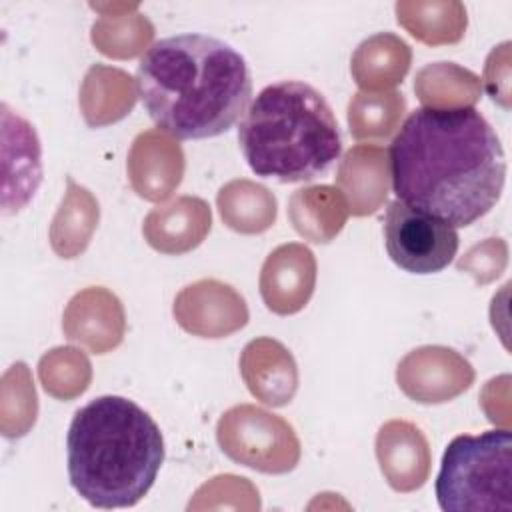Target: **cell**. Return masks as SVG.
<instances>
[{"label": "cell", "instance_id": "1", "mask_svg": "<svg viewBox=\"0 0 512 512\" xmlns=\"http://www.w3.org/2000/svg\"><path fill=\"white\" fill-rule=\"evenodd\" d=\"M388 166L396 200L452 228L486 216L502 196L506 156L476 108H418L398 128Z\"/></svg>", "mask_w": 512, "mask_h": 512}, {"label": "cell", "instance_id": "6", "mask_svg": "<svg viewBox=\"0 0 512 512\" xmlns=\"http://www.w3.org/2000/svg\"><path fill=\"white\" fill-rule=\"evenodd\" d=\"M222 452L252 470L286 474L300 462V440L282 418L254 404H238L226 410L216 426Z\"/></svg>", "mask_w": 512, "mask_h": 512}, {"label": "cell", "instance_id": "5", "mask_svg": "<svg viewBox=\"0 0 512 512\" xmlns=\"http://www.w3.org/2000/svg\"><path fill=\"white\" fill-rule=\"evenodd\" d=\"M444 512L512 510V434L508 428L456 436L444 450L436 478Z\"/></svg>", "mask_w": 512, "mask_h": 512}, {"label": "cell", "instance_id": "7", "mask_svg": "<svg viewBox=\"0 0 512 512\" xmlns=\"http://www.w3.org/2000/svg\"><path fill=\"white\" fill-rule=\"evenodd\" d=\"M382 232L392 262L410 274L440 272L458 252L456 228L400 200L388 204Z\"/></svg>", "mask_w": 512, "mask_h": 512}, {"label": "cell", "instance_id": "16", "mask_svg": "<svg viewBox=\"0 0 512 512\" xmlns=\"http://www.w3.org/2000/svg\"><path fill=\"white\" fill-rule=\"evenodd\" d=\"M4 120V212H18L28 204L42 180L40 142L34 128L2 106Z\"/></svg>", "mask_w": 512, "mask_h": 512}, {"label": "cell", "instance_id": "9", "mask_svg": "<svg viewBox=\"0 0 512 512\" xmlns=\"http://www.w3.org/2000/svg\"><path fill=\"white\" fill-rule=\"evenodd\" d=\"M172 314L180 328L200 338H224L248 324V306L230 284L204 278L174 298Z\"/></svg>", "mask_w": 512, "mask_h": 512}, {"label": "cell", "instance_id": "8", "mask_svg": "<svg viewBox=\"0 0 512 512\" xmlns=\"http://www.w3.org/2000/svg\"><path fill=\"white\" fill-rule=\"evenodd\" d=\"M472 364L452 348L422 346L408 352L398 368L400 390L420 404H442L460 396L474 384Z\"/></svg>", "mask_w": 512, "mask_h": 512}, {"label": "cell", "instance_id": "28", "mask_svg": "<svg viewBox=\"0 0 512 512\" xmlns=\"http://www.w3.org/2000/svg\"><path fill=\"white\" fill-rule=\"evenodd\" d=\"M508 262V248L502 238H488L468 250L466 256L458 260V270L474 276L476 282L486 284L502 274Z\"/></svg>", "mask_w": 512, "mask_h": 512}, {"label": "cell", "instance_id": "13", "mask_svg": "<svg viewBox=\"0 0 512 512\" xmlns=\"http://www.w3.org/2000/svg\"><path fill=\"white\" fill-rule=\"evenodd\" d=\"M240 374L250 394L268 406H286L298 390V366L290 350L268 336L250 340L240 354Z\"/></svg>", "mask_w": 512, "mask_h": 512}, {"label": "cell", "instance_id": "14", "mask_svg": "<svg viewBox=\"0 0 512 512\" xmlns=\"http://www.w3.org/2000/svg\"><path fill=\"white\" fill-rule=\"evenodd\" d=\"M376 458L386 482L396 492L418 490L428 480V440L412 422L390 420L382 424L376 436Z\"/></svg>", "mask_w": 512, "mask_h": 512}, {"label": "cell", "instance_id": "12", "mask_svg": "<svg viewBox=\"0 0 512 512\" xmlns=\"http://www.w3.org/2000/svg\"><path fill=\"white\" fill-rule=\"evenodd\" d=\"M126 168L130 186L140 198L162 202L182 182L184 152L170 134L162 130H144L130 146Z\"/></svg>", "mask_w": 512, "mask_h": 512}, {"label": "cell", "instance_id": "21", "mask_svg": "<svg viewBox=\"0 0 512 512\" xmlns=\"http://www.w3.org/2000/svg\"><path fill=\"white\" fill-rule=\"evenodd\" d=\"M66 194L54 214L50 226V244L60 258H76L82 254L98 226V200L90 190L66 180Z\"/></svg>", "mask_w": 512, "mask_h": 512}, {"label": "cell", "instance_id": "11", "mask_svg": "<svg viewBox=\"0 0 512 512\" xmlns=\"http://www.w3.org/2000/svg\"><path fill=\"white\" fill-rule=\"evenodd\" d=\"M62 330L68 340L92 354L114 350L126 332V316L116 294L102 286L80 290L62 314Z\"/></svg>", "mask_w": 512, "mask_h": 512}, {"label": "cell", "instance_id": "29", "mask_svg": "<svg viewBox=\"0 0 512 512\" xmlns=\"http://www.w3.org/2000/svg\"><path fill=\"white\" fill-rule=\"evenodd\" d=\"M508 42H504L502 46L494 48L486 60V70H484V86L488 88L492 82L498 80V90H500V106L508 108L510 106V90H508V84H510V58H508Z\"/></svg>", "mask_w": 512, "mask_h": 512}, {"label": "cell", "instance_id": "25", "mask_svg": "<svg viewBox=\"0 0 512 512\" xmlns=\"http://www.w3.org/2000/svg\"><path fill=\"white\" fill-rule=\"evenodd\" d=\"M406 112L400 92H358L348 104V126L356 140L388 138Z\"/></svg>", "mask_w": 512, "mask_h": 512}, {"label": "cell", "instance_id": "2", "mask_svg": "<svg viewBox=\"0 0 512 512\" xmlns=\"http://www.w3.org/2000/svg\"><path fill=\"white\" fill-rule=\"evenodd\" d=\"M136 84L158 130L180 140L228 132L252 98L244 56L206 34H178L154 42L138 64Z\"/></svg>", "mask_w": 512, "mask_h": 512}, {"label": "cell", "instance_id": "17", "mask_svg": "<svg viewBox=\"0 0 512 512\" xmlns=\"http://www.w3.org/2000/svg\"><path fill=\"white\" fill-rule=\"evenodd\" d=\"M388 184L390 166L382 146L356 144L344 154L338 166L336 186L342 192L350 214H374L388 198Z\"/></svg>", "mask_w": 512, "mask_h": 512}, {"label": "cell", "instance_id": "24", "mask_svg": "<svg viewBox=\"0 0 512 512\" xmlns=\"http://www.w3.org/2000/svg\"><path fill=\"white\" fill-rule=\"evenodd\" d=\"M414 92L426 108H474L482 86L474 72L454 62H436L416 74Z\"/></svg>", "mask_w": 512, "mask_h": 512}, {"label": "cell", "instance_id": "27", "mask_svg": "<svg viewBox=\"0 0 512 512\" xmlns=\"http://www.w3.org/2000/svg\"><path fill=\"white\" fill-rule=\"evenodd\" d=\"M38 376L44 390L60 400L80 396L92 378L88 358L70 346H60L42 356Z\"/></svg>", "mask_w": 512, "mask_h": 512}, {"label": "cell", "instance_id": "26", "mask_svg": "<svg viewBox=\"0 0 512 512\" xmlns=\"http://www.w3.org/2000/svg\"><path fill=\"white\" fill-rule=\"evenodd\" d=\"M154 28L142 14H104L92 26L94 46L112 58H134L152 40Z\"/></svg>", "mask_w": 512, "mask_h": 512}, {"label": "cell", "instance_id": "3", "mask_svg": "<svg viewBox=\"0 0 512 512\" xmlns=\"http://www.w3.org/2000/svg\"><path fill=\"white\" fill-rule=\"evenodd\" d=\"M66 448L72 488L108 510L138 504L164 462L158 424L124 396H100L76 410Z\"/></svg>", "mask_w": 512, "mask_h": 512}, {"label": "cell", "instance_id": "20", "mask_svg": "<svg viewBox=\"0 0 512 512\" xmlns=\"http://www.w3.org/2000/svg\"><path fill=\"white\" fill-rule=\"evenodd\" d=\"M136 104V86L120 68L94 64L80 86V110L88 126L100 128L122 120Z\"/></svg>", "mask_w": 512, "mask_h": 512}, {"label": "cell", "instance_id": "15", "mask_svg": "<svg viewBox=\"0 0 512 512\" xmlns=\"http://www.w3.org/2000/svg\"><path fill=\"white\" fill-rule=\"evenodd\" d=\"M212 228V212L198 196H178L156 206L142 224L146 242L162 254H186L200 246Z\"/></svg>", "mask_w": 512, "mask_h": 512}, {"label": "cell", "instance_id": "23", "mask_svg": "<svg viewBox=\"0 0 512 512\" xmlns=\"http://www.w3.org/2000/svg\"><path fill=\"white\" fill-rule=\"evenodd\" d=\"M396 20L428 46L462 40L468 18L462 2H396Z\"/></svg>", "mask_w": 512, "mask_h": 512}, {"label": "cell", "instance_id": "22", "mask_svg": "<svg viewBox=\"0 0 512 512\" xmlns=\"http://www.w3.org/2000/svg\"><path fill=\"white\" fill-rule=\"evenodd\" d=\"M218 212L228 228L240 234L266 232L276 220L274 194L252 180H232L216 196Z\"/></svg>", "mask_w": 512, "mask_h": 512}, {"label": "cell", "instance_id": "19", "mask_svg": "<svg viewBox=\"0 0 512 512\" xmlns=\"http://www.w3.org/2000/svg\"><path fill=\"white\" fill-rule=\"evenodd\" d=\"M348 214L342 192L326 184L300 188L288 200V218L294 230L314 244L334 240L344 228Z\"/></svg>", "mask_w": 512, "mask_h": 512}, {"label": "cell", "instance_id": "10", "mask_svg": "<svg viewBox=\"0 0 512 512\" xmlns=\"http://www.w3.org/2000/svg\"><path fill=\"white\" fill-rule=\"evenodd\" d=\"M316 286V258L298 242L278 246L268 254L260 270V296L274 314L300 312Z\"/></svg>", "mask_w": 512, "mask_h": 512}, {"label": "cell", "instance_id": "18", "mask_svg": "<svg viewBox=\"0 0 512 512\" xmlns=\"http://www.w3.org/2000/svg\"><path fill=\"white\" fill-rule=\"evenodd\" d=\"M410 62L412 50L400 36L378 32L356 48L350 72L364 92H386L402 82Z\"/></svg>", "mask_w": 512, "mask_h": 512}, {"label": "cell", "instance_id": "4", "mask_svg": "<svg viewBox=\"0 0 512 512\" xmlns=\"http://www.w3.org/2000/svg\"><path fill=\"white\" fill-rule=\"evenodd\" d=\"M238 144L256 176L282 184L324 174L342 152L330 104L298 80H280L258 92L240 120Z\"/></svg>", "mask_w": 512, "mask_h": 512}]
</instances>
